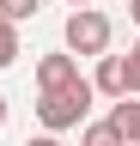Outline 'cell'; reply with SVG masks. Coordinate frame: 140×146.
I'll use <instances>...</instances> for the list:
<instances>
[{
  "mask_svg": "<svg viewBox=\"0 0 140 146\" xmlns=\"http://www.w3.org/2000/svg\"><path fill=\"white\" fill-rule=\"evenodd\" d=\"M25 146H61V140L55 134H37V140H25Z\"/></svg>",
  "mask_w": 140,
  "mask_h": 146,
  "instance_id": "10",
  "label": "cell"
},
{
  "mask_svg": "<svg viewBox=\"0 0 140 146\" xmlns=\"http://www.w3.org/2000/svg\"><path fill=\"white\" fill-rule=\"evenodd\" d=\"M0 128H6V98H0Z\"/></svg>",
  "mask_w": 140,
  "mask_h": 146,
  "instance_id": "13",
  "label": "cell"
},
{
  "mask_svg": "<svg viewBox=\"0 0 140 146\" xmlns=\"http://www.w3.org/2000/svg\"><path fill=\"white\" fill-rule=\"evenodd\" d=\"M79 146H122V134H116L110 122H85V140Z\"/></svg>",
  "mask_w": 140,
  "mask_h": 146,
  "instance_id": "7",
  "label": "cell"
},
{
  "mask_svg": "<svg viewBox=\"0 0 140 146\" xmlns=\"http://www.w3.org/2000/svg\"><path fill=\"white\" fill-rule=\"evenodd\" d=\"M122 67H128V98H140V43L122 55Z\"/></svg>",
  "mask_w": 140,
  "mask_h": 146,
  "instance_id": "9",
  "label": "cell"
},
{
  "mask_svg": "<svg viewBox=\"0 0 140 146\" xmlns=\"http://www.w3.org/2000/svg\"><path fill=\"white\" fill-rule=\"evenodd\" d=\"M67 85H79V61H73V55H43V61H37V91H43V98H49V91H67Z\"/></svg>",
  "mask_w": 140,
  "mask_h": 146,
  "instance_id": "3",
  "label": "cell"
},
{
  "mask_svg": "<svg viewBox=\"0 0 140 146\" xmlns=\"http://www.w3.org/2000/svg\"><path fill=\"white\" fill-rule=\"evenodd\" d=\"M92 79H79V85H67V91H49V98H37V116L49 134H67V128H85V116H92Z\"/></svg>",
  "mask_w": 140,
  "mask_h": 146,
  "instance_id": "1",
  "label": "cell"
},
{
  "mask_svg": "<svg viewBox=\"0 0 140 146\" xmlns=\"http://www.w3.org/2000/svg\"><path fill=\"white\" fill-rule=\"evenodd\" d=\"M128 18H134V25H140V0H128Z\"/></svg>",
  "mask_w": 140,
  "mask_h": 146,
  "instance_id": "11",
  "label": "cell"
},
{
  "mask_svg": "<svg viewBox=\"0 0 140 146\" xmlns=\"http://www.w3.org/2000/svg\"><path fill=\"white\" fill-rule=\"evenodd\" d=\"M12 61H19V25L0 18V67H12Z\"/></svg>",
  "mask_w": 140,
  "mask_h": 146,
  "instance_id": "8",
  "label": "cell"
},
{
  "mask_svg": "<svg viewBox=\"0 0 140 146\" xmlns=\"http://www.w3.org/2000/svg\"><path fill=\"white\" fill-rule=\"evenodd\" d=\"M37 6L43 0H0V18L6 25H25V18H37Z\"/></svg>",
  "mask_w": 140,
  "mask_h": 146,
  "instance_id": "6",
  "label": "cell"
},
{
  "mask_svg": "<svg viewBox=\"0 0 140 146\" xmlns=\"http://www.w3.org/2000/svg\"><path fill=\"white\" fill-rule=\"evenodd\" d=\"M104 122L122 134V146H140V98H122V104H116Z\"/></svg>",
  "mask_w": 140,
  "mask_h": 146,
  "instance_id": "5",
  "label": "cell"
},
{
  "mask_svg": "<svg viewBox=\"0 0 140 146\" xmlns=\"http://www.w3.org/2000/svg\"><path fill=\"white\" fill-rule=\"evenodd\" d=\"M67 6H73V12H85V6H92V0H67Z\"/></svg>",
  "mask_w": 140,
  "mask_h": 146,
  "instance_id": "12",
  "label": "cell"
},
{
  "mask_svg": "<svg viewBox=\"0 0 140 146\" xmlns=\"http://www.w3.org/2000/svg\"><path fill=\"white\" fill-rule=\"evenodd\" d=\"M92 91H104V98H128V67H122V55H104L98 61V73H92Z\"/></svg>",
  "mask_w": 140,
  "mask_h": 146,
  "instance_id": "4",
  "label": "cell"
},
{
  "mask_svg": "<svg viewBox=\"0 0 140 146\" xmlns=\"http://www.w3.org/2000/svg\"><path fill=\"white\" fill-rule=\"evenodd\" d=\"M61 43H67V55H110V18H104L98 6H85V12H67V31H61Z\"/></svg>",
  "mask_w": 140,
  "mask_h": 146,
  "instance_id": "2",
  "label": "cell"
}]
</instances>
